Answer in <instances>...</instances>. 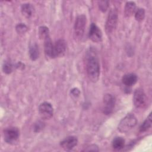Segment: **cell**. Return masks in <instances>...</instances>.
Masks as SVG:
<instances>
[{
  "label": "cell",
  "instance_id": "cell-1",
  "mask_svg": "<svg viewBox=\"0 0 152 152\" xmlns=\"http://www.w3.org/2000/svg\"><path fill=\"white\" fill-rule=\"evenodd\" d=\"M86 69L89 80L96 83L100 75V65L96 55L90 50L86 57Z\"/></svg>",
  "mask_w": 152,
  "mask_h": 152
},
{
  "label": "cell",
  "instance_id": "cell-2",
  "mask_svg": "<svg viewBox=\"0 0 152 152\" xmlns=\"http://www.w3.org/2000/svg\"><path fill=\"white\" fill-rule=\"evenodd\" d=\"M137 124V119L132 113H128L119 123L118 128L121 132H126L133 128Z\"/></svg>",
  "mask_w": 152,
  "mask_h": 152
},
{
  "label": "cell",
  "instance_id": "cell-3",
  "mask_svg": "<svg viewBox=\"0 0 152 152\" xmlns=\"http://www.w3.org/2000/svg\"><path fill=\"white\" fill-rule=\"evenodd\" d=\"M86 24V17L82 14L77 16L74 26V37L77 40H80L84 34Z\"/></svg>",
  "mask_w": 152,
  "mask_h": 152
},
{
  "label": "cell",
  "instance_id": "cell-4",
  "mask_svg": "<svg viewBox=\"0 0 152 152\" xmlns=\"http://www.w3.org/2000/svg\"><path fill=\"white\" fill-rule=\"evenodd\" d=\"M118 12L116 9H112L109 12L106 22L105 28L107 34L112 33L116 28L118 23Z\"/></svg>",
  "mask_w": 152,
  "mask_h": 152
},
{
  "label": "cell",
  "instance_id": "cell-5",
  "mask_svg": "<svg viewBox=\"0 0 152 152\" xmlns=\"http://www.w3.org/2000/svg\"><path fill=\"white\" fill-rule=\"evenodd\" d=\"M133 102L137 108H144L147 106V97L142 90L138 88L135 91Z\"/></svg>",
  "mask_w": 152,
  "mask_h": 152
},
{
  "label": "cell",
  "instance_id": "cell-6",
  "mask_svg": "<svg viewBox=\"0 0 152 152\" xmlns=\"http://www.w3.org/2000/svg\"><path fill=\"white\" fill-rule=\"evenodd\" d=\"M19 135V130L15 127H10L4 131V141L8 144H12L18 140Z\"/></svg>",
  "mask_w": 152,
  "mask_h": 152
},
{
  "label": "cell",
  "instance_id": "cell-7",
  "mask_svg": "<svg viewBox=\"0 0 152 152\" xmlns=\"http://www.w3.org/2000/svg\"><path fill=\"white\" fill-rule=\"evenodd\" d=\"M39 112L42 119H49L53 116V109L50 103L45 102L39 105Z\"/></svg>",
  "mask_w": 152,
  "mask_h": 152
},
{
  "label": "cell",
  "instance_id": "cell-8",
  "mask_svg": "<svg viewBox=\"0 0 152 152\" xmlns=\"http://www.w3.org/2000/svg\"><path fill=\"white\" fill-rule=\"evenodd\" d=\"M115 97L110 94H106L103 97V112L106 114L112 113L115 104Z\"/></svg>",
  "mask_w": 152,
  "mask_h": 152
},
{
  "label": "cell",
  "instance_id": "cell-9",
  "mask_svg": "<svg viewBox=\"0 0 152 152\" xmlns=\"http://www.w3.org/2000/svg\"><path fill=\"white\" fill-rule=\"evenodd\" d=\"M66 49V43L64 39H59L53 44V58L63 56Z\"/></svg>",
  "mask_w": 152,
  "mask_h": 152
},
{
  "label": "cell",
  "instance_id": "cell-10",
  "mask_svg": "<svg viewBox=\"0 0 152 152\" xmlns=\"http://www.w3.org/2000/svg\"><path fill=\"white\" fill-rule=\"evenodd\" d=\"M88 36L90 39H91L94 42H100L102 40V33L99 27L94 23H91L89 32Z\"/></svg>",
  "mask_w": 152,
  "mask_h": 152
},
{
  "label": "cell",
  "instance_id": "cell-11",
  "mask_svg": "<svg viewBox=\"0 0 152 152\" xmlns=\"http://www.w3.org/2000/svg\"><path fill=\"white\" fill-rule=\"evenodd\" d=\"M78 143L77 138L74 136H69L63 140L60 145L62 148L65 150H71L75 147Z\"/></svg>",
  "mask_w": 152,
  "mask_h": 152
},
{
  "label": "cell",
  "instance_id": "cell-12",
  "mask_svg": "<svg viewBox=\"0 0 152 152\" xmlns=\"http://www.w3.org/2000/svg\"><path fill=\"white\" fill-rule=\"evenodd\" d=\"M122 83L124 85L130 87L134 85L137 81V76L134 73L125 74L122 78Z\"/></svg>",
  "mask_w": 152,
  "mask_h": 152
},
{
  "label": "cell",
  "instance_id": "cell-13",
  "mask_svg": "<svg viewBox=\"0 0 152 152\" xmlns=\"http://www.w3.org/2000/svg\"><path fill=\"white\" fill-rule=\"evenodd\" d=\"M44 40V49L46 55L50 58H53V44L50 38V36L46 38Z\"/></svg>",
  "mask_w": 152,
  "mask_h": 152
},
{
  "label": "cell",
  "instance_id": "cell-14",
  "mask_svg": "<svg viewBox=\"0 0 152 152\" xmlns=\"http://www.w3.org/2000/svg\"><path fill=\"white\" fill-rule=\"evenodd\" d=\"M21 10L23 15L26 18H28L33 15L34 11V8L31 4L26 3L21 5Z\"/></svg>",
  "mask_w": 152,
  "mask_h": 152
},
{
  "label": "cell",
  "instance_id": "cell-15",
  "mask_svg": "<svg viewBox=\"0 0 152 152\" xmlns=\"http://www.w3.org/2000/svg\"><path fill=\"white\" fill-rule=\"evenodd\" d=\"M136 11V4L134 2L128 1L126 3L124 9L125 15L127 17L132 16Z\"/></svg>",
  "mask_w": 152,
  "mask_h": 152
},
{
  "label": "cell",
  "instance_id": "cell-16",
  "mask_svg": "<svg viewBox=\"0 0 152 152\" xmlns=\"http://www.w3.org/2000/svg\"><path fill=\"white\" fill-rule=\"evenodd\" d=\"M29 55L31 60H36L39 56V46L36 43H34L30 45L29 48Z\"/></svg>",
  "mask_w": 152,
  "mask_h": 152
},
{
  "label": "cell",
  "instance_id": "cell-17",
  "mask_svg": "<svg viewBox=\"0 0 152 152\" xmlns=\"http://www.w3.org/2000/svg\"><path fill=\"white\" fill-rule=\"evenodd\" d=\"M112 145L114 149L116 150H120L124 147L125 140L122 137H116L113 140Z\"/></svg>",
  "mask_w": 152,
  "mask_h": 152
},
{
  "label": "cell",
  "instance_id": "cell-18",
  "mask_svg": "<svg viewBox=\"0 0 152 152\" xmlns=\"http://www.w3.org/2000/svg\"><path fill=\"white\" fill-rule=\"evenodd\" d=\"M151 114L150 113L148 116L145 119V120L142 123L140 126V131L141 132H145L147 131L151 126Z\"/></svg>",
  "mask_w": 152,
  "mask_h": 152
},
{
  "label": "cell",
  "instance_id": "cell-19",
  "mask_svg": "<svg viewBox=\"0 0 152 152\" xmlns=\"http://www.w3.org/2000/svg\"><path fill=\"white\" fill-rule=\"evenodd\" d=\"M39 35L40 39L45 40L49 36V30L46 26H40L39 28Z\"/></svg>",
  "mask_w": 152,
  "mask_h": 152
},
{
  "label": "cell",
  "instance_id": "cell-20",
  "mask_svg": "<svg viewBox=\"0 0 152 152\" xmlns=\"http://www.w3.org/2000/svg\"><path fill=\"white\" fill-rule=\"evenodd\" d=\"M145 17V10L144 8H138L135 12V18L138 21H141Z\"/></svg>",
  "mask_w": 152,
  "mask_h": 152
},
{
  "label": "cell",
  "instance_id": "cell-21",
  "mask_svg": "<svg viewBox=\"0 0 152 152\" xmlns=\"http://www.w3.org/2000/svg\"><path fill=\"white\" fill-rule=\"evenodd\" d=\"M13 66L10 61H6L4 62L3 66H2V69L4 72L6 74H10L12 71Z\"/></svg>",
  "mask_w": 152,
  "mask_h": 152
},
{
  "label": "cell",
  "instance_id": "cell-22",
  "mask_svg": "<svg viewBox=\"0 0 152 152\" xmlns=\"http://www.w3.org/2000/svg\"><path fill=\"white\" fill-rule=\"evenodd\" d=\"M15 30L18 34H24L27 30V27L24 23H19L15 27Z\"/></svg>",
  "mask_w": 152,
  "mask_h": 152
},
{
  "label": "cell",
  "instance_id": "cell-23",
  "mask_svg": "<svg viewBox=\"0 0 152 152\" xmlns=\"http://www.w3.org/2000/svg\"><path fill=\"white\" fill-rule=\"evenodd\" d=\"M99 7L100 10L103 12H105L108 8V2L107 1H99Z\"/></svg>",
  "mask_w": 152,
  "mask_h": 152
},
{
  "label": "cell",
  "instance_id": "cell-24",
  "mask_svg": "<svg viewBox=\"0 0 152 152\" xmlns=\"http://www.w3.org/2000/svg\"><path fill=\"white\" fill-rule=\"evenodd\" d=\"M44 126H45V125H44L43 122H42L41 121H38L36 123H35V124H34V130L35 132H39L42 129H43Z\"/></svg>",
  "mask_w": 152,
  "mask_h": 152
},
{
  "label": "cell",
  "instance_id": "cell-25",
  "mask_svg": "<svg viewBox=\"0 0 152 152\" xmlns=\"http://www.w3.org/2000/svg\"><path fill=\"white\" fill-rule=\"evenodd\" d=\"M85 151H99V148H98V147L96 145L93 144V145H90V146L87 147V148L86 149H85Z\"/></svg>",
  "mask_w": 152,
  "mask_h": 152
},
{
  "label": "cell",
  "instance_id": "cell-26",
  "mask_svg": "<svg viewBox=\"0 0 152 152\" xmlns=\"http://www.w3.org/2000/svg\"><path fill=\"white\" fill-rule=\"evenodd\" d=\"M71 94H72L74 96L76 97V96H78L80 95V90H79L78 88H73V89L71 90Z\"/></svg>",
  "mask_w": 152,
  "mask_h": 152
}]
</instances>
